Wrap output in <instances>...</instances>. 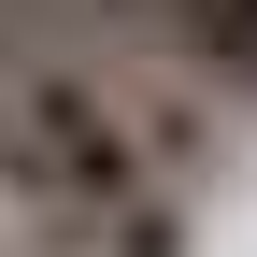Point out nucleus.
<instances>
[{
    "label": "nucleus",
    "mask_w": 257,
    "mask_h": 257,
    "mask_svg": "<svg viewBox=\"0 0 257 257\" xmlns=\"http://www.w3.org/2000/svg\"><path fill=\"white\" fill-rule=\"evenodd\" d=\"M114 29H143L157 57H186V72L214 86V100H257V0H100Z\"/></svg>",
    "instance_id": "1"
}]
</instances>
